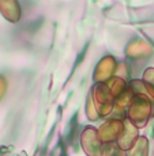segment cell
Segmentation results:
<instances>
[{"label":"cell","mask_w":154,"mask_h":156,"mask_svg":"<svg viewBox=\"0 0 154 156\" xmlns=\"http://www.w3.org/2000/svg\"><path fill=\"white\" fill-rule=\"evenodd\" d=\"M153 115V103L149 95H134L127 110V119L132 122L138 129L145 128Z\"/></svg>","instance_id":"obj_1"},{"label":"cell","mask_w":154,"mask_h":156,"mask_svg":"<svg viewBox=\"0 0 154 156\" xmlns=\"http://www.w3.org/2000/svg\"><path fill=\"white\" fill-rule=\"evenodd\" d=\"M92 101L94 103V107L97 110L100 118L104 117H109L113 113L115 109V97L112 92L109 91L107 83H97L93 87L92 92H90Z\"/></svg>","instance_id":"obj_2"},{"label":"cell","mask_w":154,"mask_h":156,"mask_svg":"<svg viewBox=\"0 0 154 156\" xmlns=\"http://www.w3.org/2000/svg\"><path fill=\"white\" fill-rule=\"evenodd\" d=\"M81 145L87 156H102L104 144L100 140L98 130L96 128L87 126L83 129L81 134Z\"/></svg>","instance_id":"obj_3"},{"label":"cell","mask_w":154,"mask_h":156,"mask_svg":"<svg viewBox=\"0 0 154 156\" xmlns=\"http://www.w3.org/2000/svg\"><path fill=\"white\" fill-rule=\"evenodd\" d=\"M124 130V119L111 118L98 128V137L102 144L117 141Z\"/></svg>","instance_id":"obj_4"},{"label":"cell","mask_w":154,"mask_h":156,"mask_svg":"<svg viewBox=\"0 0 154 156\" xmlns=\"http://www.w3.org/2000/svg\"><path fill=\"white\" fill-rule=\"evenodd\" d=\"M116 69H117V61L115 60V57L105 56L97 64L93 77H94V80L97 83H105L111 77H113V75L116 73Z\"/></svg>","instance_id":"obj_5"},{"label":"cell","mask_w":154,"mask_h":156,"mask_svg":"<svg viewBox=\"0 0 154 156\" xmlns=\"http://www.w3.org/2000/svg\"><path fill=\"white\" fill-rule=\"evenodd\" d=\"M138 137H139V129L135 126L134 124H132L130 119H124V130H123L122 136L119 137V140H117V144H119V147L122 149H124V151H130L131 149V147L135 144V141L138 140Z\"/></svg>","instance_id":"obj_6"},{"label":"cell","mask_w":154,"mask_h":156,"mask_svg":"<svg viewBox=\"0 0 154 156\" xmlns=\"http://www.w3.org/2000/svg\"><path fill=\"white\" fill-rule=\"evenodd\" d=\"M152 53H153V48L146 41L142 40H135L132 42H130V45L126 49V55L130 58H143V57L150 56Z\"/></svg>","instance_id":"obj_7"},{"label":"cell","mask_w":154,"mask_h":156,"mask_svg":"<svg viewBox=\"0 0 154 156\" xmlns=\"http://www.w3.org/2000/svg\"><path fill=\"white\" fill-rule=\"evenodd\" d=\"M0 11L6 19L14 23H17L22 15L18 0H0Z\"/></svg>","instance_id":"obj_8"},{"label":"cell","mask_w":154,"mask_h":156,"mask_svg":"<svg viewBox=\"0 0 154 156\" xmlns=\"http://www.w3.org/2000/svg\"><path fill=\"white\" fill-rule=\"evenodd\" d=\"M108 86V88H109V91L112 92V95L115 97V99H116L119 95H122L123 92L126 91L127 88H128V83L126 82L124 77H120V76H113L111 77L108 82H105Z\"/></svg>","instance_id":"obj_9"},{"label":"cell","mask_w":154,"mask_h":156,"mask_svg":"<svg viewBox=\"0 0 154 156\" xmlns=\"http://www.w3.org/2000/svg\"><path fill=\"white\" fill-rule=\"evenodd\" d=\"M128 156H149V140H147V137H138V140L128 151Z\"/></svg>","instance_id":"obj_10"},{"label":"cell","mask_w":154,"mask_h":156,"mask_svg":"<svg viewBox=\"0 0 154 156\" xmlns=\"http://www.w3.org/2000/svg\"><path fill=\"white\" fill-rule=\"evenodd\" d=\"M143 84L146 87L147 95H149L152 99H154V68L149 67L146 68L143 72Z\"/></svg>","instance_id":"obj_11"},{"label":"cell","mask_w":154,"mask_h":156,"mask_svg":"<svg viewBox=\"0 0 154 156\" xmlns=\"http://www.w3.org/2000/svg\"><path fill=\"white\" fill-rule=\"evenodd\" d=\"M102 156H128V154H127V151L120 148L116 141H113V143L104 144Z\"/></svg>","instance_id":"obj_12"},{"label":"cell","mask_w":154,"mask_h":156,"mask_svg":"<svg viewBox=\"0 0 154 156\" xmlns=\"http://www.w3.org/2000/svg\"><path fill=\"white\" fill-rule=\"evenodd\" d=\"M128 88L134 95H147L146 87L143 84V80H131L128 83Z\"/></svg>","instance_id":"obj_13"},{"label":"cell","mask_w":154,"mask_h":156,"mask_svg":"<svg viewBox=\"0 0 154 156\" xmlns=\"http://www.w3.org/2000/svg\"><path fill=\"white\" fill-rule=\"evenodd\" d=\"M86 115H87V118L92 119V121H96V119L100 118V115H98L97 110H96L94 103H93L92 97H90V95L87 97V102H86Z\"/></svg>","instance_id":"obj_14"},{"label":"cell","mask_w":154,"mask_h":156,"mask_svg":"<svg viewBox=\"0 0 154 156\" xmlns=\"http://www.w3.org/2000/svg\"><path fill=\"white\" fill-rule=\"evenodd\" d=\"M153 136H154V128H153Z\"/></svg>","instance_id":"obj_15"}]
</instances>
